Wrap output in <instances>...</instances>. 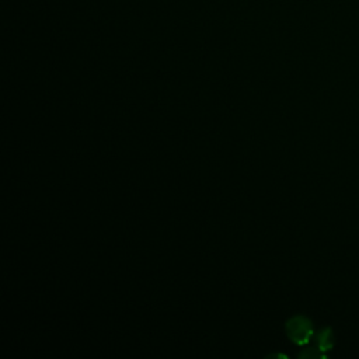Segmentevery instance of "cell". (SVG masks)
Instances as JSON below:
<instances>
[{"instance_id": "obj_3", "label": "cell", "mask_w": 359, "mask_h": 359, "mask_svg": "<svg viewBox=\"0 0 359 359\" xmlns=\"http://www.w3.org/2000/svg\"><path fill=\"white\" fill-rule=\"evenodd\" d=\"M318 358V356H323L321 355V352L318 351V352H313V349H307V351H303L300 355H299V358Z\"/></svg>"}, {"instance_id": "obj_1", "label": "cell", "mask_w": 359, "mask_h": 359, "mask_svg": "<svg viewBox=\"0 0 359 359\" xmlns=\"http://www.w3.org/2000/svg\"><path fill=\"white\" fill-rule=\"evenodd\" d=\"M286 332L294 344L303 345V344L309 342V339L313 335L311 321L304 316H294L287 320Z\"/></svg>"}, {"instance_id": "obj_2", "label": "cell", "mask_w": 359, "mask_h": 359, "mask_svg": "<svg viewBox=\"0 0 359 359\" xmlns=\"http://www.w3.org/2000/svg\"><path fill=\"white\" fill-rule=\"evenodd\" d=\"M334 345V335L331 328H323L317 335V349L320 351H328Z\"/></svg>"}]
</instances>
